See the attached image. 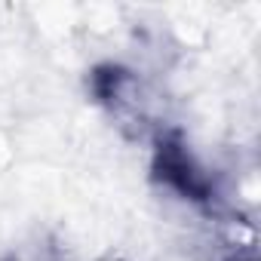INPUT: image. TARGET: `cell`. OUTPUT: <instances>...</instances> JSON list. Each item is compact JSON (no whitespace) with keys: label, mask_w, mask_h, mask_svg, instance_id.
I'll list each match as a JSON object with an SVG mask.
<instances>
[{"label":"cell","mask_w":261,"mask_h":261,"mask_svg":"<svg viewBox=\"0 0 261 261\" xmlns=\"http://www.w3.org/2000/svg\"><path fill=\"white\" fill-rule=\"evenodd\" d=\"M154 172L163 178L166 188L178 191L188 200L206 203L212 200L215 188L212 178L206 175V169L194 160V154L185 148L178 133H160L157 136V148H154Z\"/></svg>","instance_id":"1"}]
</instances>
